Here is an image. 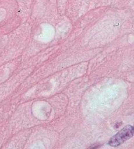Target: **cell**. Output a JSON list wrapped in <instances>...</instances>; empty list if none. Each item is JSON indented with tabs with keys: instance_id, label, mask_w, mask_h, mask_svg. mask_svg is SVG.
Masks as SVG:
<instances>
[{
	"instance_id": "1",
	"label": "cell",
	"mask_w": 134,
	"mask_h": 149,
	"mask_svg": "<svg viewBox=\"0 0 134 149\" xmlns=\"http://www.w3.org/2000/svg\"><path fill=\"white\" fill-rule=\"evenodd\" d=\"M133 127L126 126L110 139L109 145L111 147H118L126 141L130 139L133 135Z\"/></svg>"
}]
</instances>
